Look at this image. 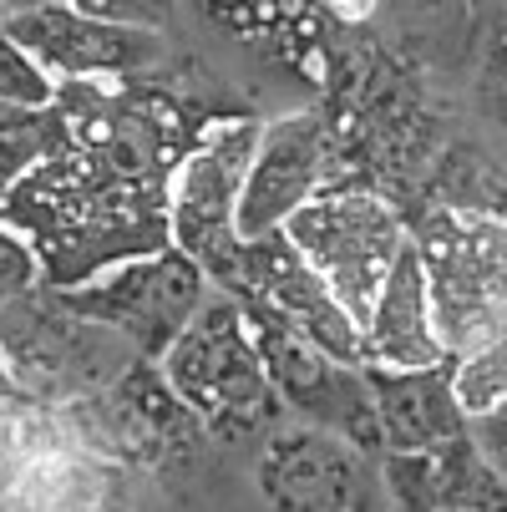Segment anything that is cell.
<instances>
[{
  "mask_svg": "<svg viewBox=\"0 0 507 512\" xmlns=\"http://www.w3.org/2000/svg\"><path fill=\"white\" fill-rule=\"evenodd\" d=\"M447 355H467L507 330V218L442 208L411 234Z\"/></svg>",
  "mask_w": 507,
  "mask_h": 512,
  "instance_id": "7a4b0ae2",
  "label": "cell"
},
{
  "mask_svg": "<svg viewBox=\"0 0 507 512\" xmlns=\"http://www.w3.org/2000/svg\"><path fill=\"white\" fill-rule=\"evenodd\" d=\"M6 31L31 51V61L56 87L127 82L148 71L163 51L153 26H127L122 16L87 6H21L6 16Z\"/></svg>",
  "mask_w": 507,
  "mask_h": 512,
  "instance_id": "9c48e42d",
  "label": "cell"
},
{
  "mask_svg": "<svg viewBox=\"0 0 507 512\" xmlns=\"http://www.w3.org/2000/svg\"><path fill=\"white\" fill-rule=\"evenodd\" d=\"M376 426H381V457H426L467 436V411L452 386V365L431 371H366Z\"/></svg>",
  "mask_w": 507,
  "mask_h": 512,
  "instance_id": "7c38bea8",
  "label": "cell"
},
{
  "mask_svg": "<svg viewBox=\"0 0 507 512\" xmlns=\"http://www.w3.org/2000/svg\"><path fill=\"white\" fill-rule=\"evenodd\" d=\"M452 386H457L467 421H477V416H487L492 406L507 401V330L452 360Z\"/></svg>",
  "mask_w": 507,
  "mask_h": 512,
  "instance_id": "2e32d148",
  "label": "cell"
},
{
  "mask_svg": "<svg viewBox=\"0 0 507 512\" xmlns=\"http://www.w3.org/2000/svg\"><path fill=\"white\" fill-rule=\"evenodd\" d=\"M208 289H213L208 274L188 254L163 249L148 259H127L77 289H61V300L66 310L117 335L142 365H158L203 310Z\"/></svg>",
  "mask_w": 507,
  "mask_h": 512,
  "instance_id": "52a82bcc",
  "label": "cell"
},
{
  "mask_svg": "<svg viewBox=\"0 0 507 512\" xmlns=\"http://www.w3.org/2000/svg\"><path fill=\"white\" fill-rule=\"evenodd\" d=\"M11 396H21V391H16V381L6 371V355H0V401H11Z\"/></svg>",
  "mask_w": 507,
  "mask_h": 512,
  "instance_id": "ffe728a7",
  "label": "cell"
},
{
  "mask_svg": "<svg viewBox=\"0 0 507 512\" xmlns=\"http://www.w3.org/2000/svg\"><path fill=\"white\" fill-rule=\"evenodd\" d=\"M244 315H249V330H254V345H259V360H264V376L274 386V401L300 426L335 436V442L366 452V457H381V426H376L366 365L335 360L330 350L295 335L269 310L244 305Z\"/></svg>",
  "mask_w": 507,
  "mask_h": 512,
  "instance_id": "ba28073f",
  "label": "cell"
},
{
  "mask_svg": "<svg viewBox=\"0 0 507 512\" xmlns=\"http://www.w3.org/2000/svg\"><path fill=\"white\" fill-rule=\"evenodd\" d=\"M284 239L295 244V254L310 264V274L330 289V300L355 325H366L396 259L411 244V229L401 224L396 203L381 198L376 188L335 183L305 213L289 218Z\"/></svg>",
  "mask_w": 507,
  "mask_h": 512,
  "instance_id": "3957f363",
  "label": "cell"
},
{
  "mask_svg": "<svg viewBox=\"0 0 507 512\" xmlns=\"http://www.w3.org/2000/svg\"><path fill=\"white\" fill-rule=\"evenodd\" d=\"M0 224H11L31 244L51 289H77L127 259L173 249L168 193L112 178L66 142L16 188Z\"/></svg>",
  "mask_w": 507,
  "mask_h": 512,
  "instance_id": "6da1fadb",
  "label": "cell"
},
{
  "mask_svg": "<svg viewBox=\"0 0 507 512\" xmlns=\"http://www.w3.org/2000/svg\"><path fill=\"white\" fill-rule=\"evenodd\" d=\"M0 16H11V11H0Z\"/></svg>",
  "mask_w": 507,
  "mask_h": 512,
  "instance_id": "7402d4cb",
  "label": "cell"
},
{
  "mask_svg": "<svg viewBox=\"0 0 507 512\" xmlns=\"http://www.w3.org/2000/svg\"><path fill=\"white\" fill-rule=\"evenodd\" d=\"M381 482L396 512H507V482L472 436L426 457H381Z\"/></svg>",
  "mask_w": 507,
  "mask_h": 512,
  "instance_id": "5bb4252c",
  "label": "cell"
},
{
  "mask_svg": "<svg viewBox=\"0 0 507 512\" xmlns=\"http://www.w3.org/2000/svg\"><path fill=\"white\" fill-rule=\"evenodd\" d=\"M467 436H472V447L487 457V467L507 482V401H502V406H492L487 416L467 421Z\"/></svg>",
  "mask_w": 507,
  "mask_h": 512,
  "instance_id": "d6986e66",
  "label": "cell"
},
{
  "mask_svg": "<svg viewBox=\"0 0 507 512\" xmlns=\"http://www.w3.org/2000/svg\"><path fill=\"white\" fill-rule=\"evenodd\" d=\"M61 148V117L46 112H16L0 127V213L11 208L16 188Z\"/></svg>",
  "mask_w": 507,
  "mask_h": 512,
  "instance_id": "9a60e30c",
  "label": "cell"
},
{
  "mask_svg": "<svg viewBox=\"0 0 507 512\" xmlns=\"http://www.w3.org/2000/svg\"><path fill=\"white\" fill-rule=\"evenodd\" d=\"M41 284L46 279H41V259L31 254V244L11 224H0V315L21 305L26 295H36Z\"/></svg>",
  "mask_w": 507,
  "mask_h": 512,
  "instance_id": "ac0fdd59",
  "label": "cell"
},
{
  "mask_svg": "<svg viewBox=\"0 0 507 512\" xmlns=\"http://www.w3.org/2000/svg\"><path fill=\"white\" fill-rule=\"evenodd\" d=\"M158 376L173 391V401L208 426L269 421V411L279 406L274 386L264 376L249 315L234 295H224V289H208V300L193 315V325L158 360Z\"/></svg>",
  "mask_w": 507,
  "mask_h": 512,
  "instance_id": "277c9868",
  "label": "cell"
},
{
  "mask_svg": "<svg viewBox=\"0 0 507 512\" xmlns=\"http://www.w3.org/2000/svg\"><path fill=\"white\" fill-rule=\"evenodd\" d=\"M11 117H16V112H11V107H0V127H6V122H11Z\"/></svg>",
  "mask_w": 507,
  "mask_h": 512,
  "instance_id": "44dd1931",
  "label": "cell"
},
{
  "mask_svg": "<svg viewBox=\"0 0 507 512\" xmlns=\"http://www.w3.org/2000/svg\"><path fill=\"white\" fill-rule=\"evenodd\" d=\"M330 137L315 112H289L264 122L259 148L239 198V239H274L289 218L305 213L320 193H330Z\"/></svg>",
  "mask_w": 507,
  "mask_h": 512,
  "instance_id": "30bf717a",
  "label": "cell"
},
{
  "mask_svg": "<svg viewBox=\"0 0 507 512\" xmlns=\"http://www.w3.org/2000/svg\"><path fill=\"white\" fill-rule=\"evenodd\" d=\"M264 122L254 117H224L198 132V142L188 148V158L178 163L173 183H168V229H173V249L188 254L208 284H219L224 269L239 254V198H244V178L259 148Z\"/></svg>",
  "mask_w": 507,
  "mask_h": 512,
  "instance_id": "8992f818",
  "label": "cell"
},
{
  "mask_svg": "<svg viewBox=\"0 0 507 512\" xmlns=\"http://www.w3.org/2000/svg\"><path fill=\"white\" fill-rule=\"evenodd\" d=\"M51 102H56V82L31 61V51L6 31V16H0V107L46 112Z\"/></svg>",
  "mask_w": 507,
  "mask_h": 512,
  "instance_id": "e0dca14e",
  "label": "cell"
},
{
  "mask_svg": "<svg viewBox=\"0 0 507 512\" xmlns=\"http://www.w3.org/2000/svg\"><path fill=\"white\" fill-rule=\"evenodd\" d=\"M254 477L269 512H381L371 457L310 426L274 431Z\"/></svg>",
  "mask_w": 507,
  "mask_h": 512,
  "instance_id": "8fae6325",
  "label": "cell"
},
{
  "mask_svg": "<svg viewBox=\"0 0 507 512\" xmlns=\"http://www.w3.org/2000/svg\"><path fill=\"white\" fill-rule=\"evenodd\" d=\"M0 355H6L16 391L46 401L117 391L137 365V355L117 335L66 310L61 289L51 284H41L36 295L0 315Z\"/></svg>",
  "mask_w": 507,
  "mask_h": 512,
  "instance_id": "5b68a950",
  "label": "cell"
},
{
  "mask_svg": "<svg viewBox=\"0 0 507 512\" xmlns=\"http://www.w3.org/2000/svg\"><path fill=\"white\" fill-rule=\"evenodd\" d=\"M360 365L366 371H431V365H452V355L437 335V315H431L416 244H406L376 310L360 325Z\"/></svg>",
  "mask_w": 507,
  "mask_h": 512,
  "instance_id": "4fadbf2b",
  "label": "cell"
}]
</instances>
